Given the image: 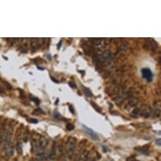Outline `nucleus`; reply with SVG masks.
<instances>
[{"instance_id": "2", "label": "nucleus", "mask_w": 161, "mask_h": 161, "mask_svg": "<svg viewBox=\"0 0 161 161\" xmlns=\"http://www.w3.org/2000/svg\"><path fill=\"white\" fill-rule=\"evenodd\" d=\"M3 151L5 152L6 155H8V156L12 157V156L13 155V146L12 141H10V140H7L4 142L3 145Z\"/></svg>"}, {"instance_id": "21", "label": "nucleus", "mask_w": 161, "mask_h": 161, "mask_svg": "<svg viewBox=\"0 0 161 161\" xmlns=\"http://www.w3.org/2000/svg\"><path fill=\"white\" fill-rule=\"evenodd\" d=\"M136 161V160H134V161Z\"/></svg>"}, {"instance_id": "14", "label": "nucleus", "mask_w": 161, "mask_h": 161, "mask_svg": "<svg viewBox=\"0 0 161 161\" xmlns=\"http://www.w3.org/2000/svg\"><path fill=\"white\" fill-rule=\"evenodd\" d=\"M69 85H70V86L71 88H76V85H75V84L73 82H69Z\"/></svg>"}, {"instance_id": "15", "label": "nucleus", "mask_w": 161, "mask_h": 161, "mask_svg": "<svg viewBox=\"0 0 161 161\" xmlns=\"http://www.w3.org/2000/svg\"><path fill=\"white\" fill-rule=\"evenodd\" d=\"M155 143H156V144H157V145L161 146V139L159 138V139L155 141Z\"/></svg>"}, {"instance_id": "13", "label": "nucleus", "mask_w": 161, "mask_h": 161, "mask_svg": "<svg viewBox=\"0 0 161 161\" xmlns=\"http://www.w3.org/2000/svg\"><path fill=\"white\" fill-rule=\"evenodd\" d=\"M4 85H5V87H6V88H8V89H12V88L11 85H10V83H8V82H4Z\"/></svg>"}, {"instance_id": "8", "label": "nucleus", "mask_w": 161, "mask_h": 161, "mask_svg": "<svg viewBox=\"0 0 161 161\" xmlns=\"http://www.w3.org/2000/svg\"><path fill=\"white\" fill-rule=\"evenodd\" d=\"M39 147L41 149H44L45 147V146L47 145V140L44 137H41L39 141Z\"/></svg>"}, {"instance_id": "6", "label": "nucleus", "mask_w": 161, "mask_h": 161, "mask_svg": "<svg viewBox=\"0 0 161 161\" xmlns=\"http://www.w3.org/2000/svg\"><path fill=\"white\" fill-rule=\"evenodd\" d=\"M88 152L86 150H85L81 153L78 157V161H87L88 160Z\"/></svg>"}, {"instance_id": "4", "label": "nucleus", "mask_w": 161, "mask_h": 161, "mask_svg": "<svg viewBox=\"0 0 161 161\" xmlns=\"http://www.w3.org/2000/svg\"><path fill=\"white\" fill-rule=\"evenodd\" d=\"M83 128L84 129L85 132H86L88 134V135L90 136L92 138H93L95 140H98L99 138V136L97 135V134L95 133V132H94L92 129H91L90 128H88L87 126H86L85 124H83Z\"/></svg>"}, {"instance_id": "3", "label": "nucleus", "mask_w": 161, "mask_h": 161, "mask_svg": "<svg viewBox=\"0 0 161 161\" xmlns=\"http://www.w3.org/2000/svg\"><path fill=\"white\" fill-rule=\"evenodd\" d=\"M141 73H142V76H143L144 78H145L149 82H152V81L153 74H152L150 69L144 68L141 70Z\"/></svg>"}, {"instance_id": "5", "label": "nucleus", "mask_w": 161, "mask_h": 161, "mask_svg": "<svg viewBox=\"0 0 161 161\" xmlns=\"http://www.w3.org/2000/svg\"><path fill=\"white\" fill-rule=\"evenodd\" d=\"M47 157V153L44 149H41L39 152H38L37 155H36V159L39 161H42L44 159H46Z\"/></svg>"}, {"instance_id": "1", "label": "nucleus", "mask_w": 161, "mask_h": 161, "mask_svg": "<svg viewBox=\"0 0 161 161\" xmlns=\"http://www.w3.org/2000/svg\"><path fill=\"white\" fill-rule=\"evenodd\" d=\"M76 147V138L74 137H69L65 145V152L67 157L71 159L73 157Z\"/></svg>"}, {"instance_id": "9", "label": "nucleus", "mask_w": 161, "mask_h": 161, "mask_svg": "<svg viewBox=\"0 0 161 161\" xmlns=\"http://www.w3.org/2000/svg\"><path fill=\"white\" fill-rule=\"evenodd\" d=\"M82 88L83 91V92H84L86 96L88 97H92V92H91V91L89 88H87V87H85L84 86H82Z\"/></svg>"}, {"instance_id": "7", "label": "nucleus", "mask_w": 161, "mask_h": 161, "mask_svg": "<svg viewBox=\"0 0 161 161\" xmlns=\"http://www.w3.org/2000/svg\"><path fill=\"white\" fill-rule=\"evenodd\" d=\"M56 147L55 145H54L53 146V149H52V150H51V153L49 155V159L51 160V161H54L56 158Z\"/></svg>"}, {"instance_id": "20", "label": "nucleus", "mask_w": 161, "mask_h": 161, "mask_svg": "<svg viewBox=\"0 0 161 161\" xmlns=\"http://www.w3.org/2000/svg\"><path fill=\"white\" fill-rule=\"evenodd\" d=\"M61 41H60V42L58 44H59V45H58V49H59V47H60V45H61Z\"/></svg>"}, {"instance_id": "19", "label": "nucleus", "mask_w": 161, "mask_h": 161, "mask_svg": "<svg viewBox=\"0 0 161 161\" xmlns=\"http://www.w3.org/2000/svg\"><path fill=\"white\" fill-rule=\"evenodd\" d=\"M51 79H52V80L53 81V82H54L55 83H59V82L58 80H56V79L55 78H54L53 77H51Z\"/></svg>"}, {"instance_id": "16", "label": "nucleus", "mask_w": 161, "mask_h": 161, "mask_svg": "<svg viewBox=\"0 0 161 161\" xmlns=\"http://www.w3.org/2000/svg\"><path fill=\"white\" fill-rule=\"evenodd\" d=\"M140 112L139 109L136 108V109H135V110H134L133 111V114H135L136 115V114H138V112Z\"/></svg>"}, {"instance_id": "10", "label": "nucleus", "mask_w": 161, "mask_h": 161, "mask_svg": "<svg viewBox=\"0 0 161 161\" xmlns=\"http://www.w3.org/2000/svg\"><path fill=\"white\" fill-rule=\"evenodd\" d=\"M66 129L68 131H71V130H73L75 128V126L71 123H68L66 126Z\"/></svg>"}, {"instance_id": "11", "label": "nucleus", "mask_w": 161, "mask_h": 161, "mask_svg": "<svg viewBox=\"0 0 161 161\" xmlns=\"http://www.w3.org/2000/svg\"><path fill=\"white\" fill-rule=\"evenodd\" d=\"M32 101H33L34 103H35L36 104H39L40 103V100H39V99L37 98V97H32L30 98Z\"/></svg>"}, {"instance_id": "12", "label": "nucleus", "mask_w": 161, "mask_h": 161, "mask_svg": "<svg viewBox=\"0 0 161 161\" xmlns=\"http://www.w3.org/2000/svg\"><path fill=\"white\" fill-rule=\"evenodd\" d=\"M22 144H17V150L19 152L20 154L22 153Z\"/></svg>"}, {"instance_id": "18", "label": "nucleus", "mask_w": 161, "mask_h": 161, "mask_svg": "<svg viewBox=\"0 0 161 161\" xmlns=\"http://www.w3.org/2000/svg\"><path fill=\"white\" fill-rule=\"evenodd\" d=\"M30 123H37V120H35V119H31L30 121Z\"/></svg>"}, {"instance_id": "17", "label": "nucleus", "mask_w": 161, "mask_h": 161, "mask_svg": "<svg viewBox=\"0 0 161 161\" xmlns=\"http://www.w3.org/2000/svg\"><path fill=\"white\" fill-rule=\"evenodd\" d=\"M69 109H70V112H71V113L74 114V110H73V107H72L71 106H69Z\"/></svg>"}]
</instances>
